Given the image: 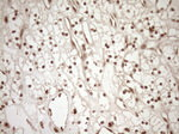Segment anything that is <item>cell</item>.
Listing matches in <instances>:
<instances>
[{
    "mask_svg": "<svg viewBox=\"0 0 179 134\" xmlns=\"http://www.w3.org/2000/svg\"><path fill=\"white\" fill-rule=\"evenodd\" d=\"M121 12H122V17L131 21L135 16H136V12H137V8L133 5V4H127V2H123L122 4V7H121Z\"/></svg>",
    "mask_w": 179,
    "mask_h": 134,
    "instance_id": "cell-1",
    "label": "cell"
},
{
    "mask_svg": "<svg viewBox=\"0 0 179 134\" xmlns=\"http://www.w3.org/2000/svg\"><path fill=\"white\" fill-rule=\"evenodd\" d=\"M126 57V61L131 62V64H139V60H140V53L137 51H131L124 55Z\"/></svg>",
    "mask_w": 179,
    "mask_h": 134,
    "instance_id": "cell-2",
    "label": "cell"
},
{
    "mask_svg": "<svg viewBox=\"0 0 179 134\" xmlns=\"http://www.w3.org/2000/svg\"><path fill=\"white\" fill-rule=\"evenodd\" d=\"M178 2H172L168 5L167 10H166V13H167V18H174V17H178V7H177Z\"/></svg>",
    "mask_w": 179,
    "mask_h": 134,
    "instance_id": "cell-3",
    "label": "cell"
},
{
    "mask_svg": "<svg viewBox=\"0 0 179 134\" xmlns=\"http://www.w3.org/2000/svg\"><path fill=\"white\" fill-rule=\"evenodd\" d=\"M134 95V92H133V89H130L128 86H123L122 89H121V92H120V98H122L124 102H127L129 98L131 97Z\"/></svg>",
    "mask_w": 179,
    "mask_h": 134,
    "instance_id": "cell-4",
    "label": "cell"
},
{
    "mask_svg": "<svg viewBox=\"0 0 179 134\" xmlns=\"http://www.w3.org/2000/svg\"><path fill=\"white\" fill-rule=\"evenodd\" d=\"M149 123H151V126H152V128H153L154 131H158V128H160L165 122H164V120L160 116H153L151 119Z\"/></svg>",
    "mask_w": 179,
    "mask_h": 134,
    "instance_id": "cell-5",
    "label": "cell"
},
{
    "mask_svg": "<svg viewBox=\"0 0 179 134\" xmlns=\"http://www.w3.org/2000/svg\"><path fill=\"white\" fill-rule=\"evenodd\" d=\"M141 101H142V103H143L145 106H147V107H152L154 104L152 95L148 93V92H143V93L141 95Z\"/></svg>",
    "mask_w": 179,
    "mask_h": 134,
    "instance_id": "cell-6",
    "label": "cell"
},
{
    "mask_svg": "<svg viewBox=\"0 0 179 134\" xmlns=\"http://www.w3.org/2000/svg\"><path fill=\"white\" fill-rule=\"evenodd\" d=\"M147 62L149 64V66H151V68H155V67H158L159 65H160V57L156 55V53L153 54L152 56H149V57H147Z\"/></svg>",
    "mask_w": 179,
    "mask_h": 134,
    "instance_id": "cell-7",
    "label": "cell"
},
{
    "mask_svg": "<svg viewBox=\"0 0 179 134\" xmlns=\"http://www.w3.org/2000/svg\"><path fill=\"white\" fill-rule=\"evenodd\" d=\"M154 85L156 86V89H158L159 91H160V90H162V89H165V87L167 86L165 77H156V78H155V80H154Z\"/></svg>",
    "mask_w": 179,
    "mask_h": 134,
    "instance_id": "cell-8",
    "label": "cell"
},
{
    "mask_svg": "<svg viewBox=\"0 0 179 134\" xmlns=\"http://www.w3.org/2000/svg\"><path fill=\"white\" fill-rule=\"evenodd\" d=\"M124 84H126V86H128L130 89H135L136 86H137V81L134 80V78L131 77V76H129V74H126V77H124Z\"/></svg>",
    "mask_w": 179,
    "mask_h": 134,
    "instance_id": "cell-9",
    "label": "cell"
},
{
    "mask_svg": "<svg viewBox=\"0 0 179 134\" xmlns=\"http://www.w3.org/2000/svg\"><path fill=\"white\" fill-rule=\"evenodd\" d=\"M168 5H170L168 1H156L155 2V10L156 11H166Z\"/></svg>",
    "mask_w": 179,
    "mask_h": 134,
    "instance_id": "cell-10",
    "label": "cell"
},
{
    "mask_svg": "<svg viewBox=\"0 0 179 134\" xmlns=\"http://www.w3.org/2000/svg\"><path fill=\"white\" fill-rule=\"evenodd\" d=\"M156 70H158V72H159V76H160V77H166V76L170 73L168 67H167V66H165V65H161V64L156 67Z\"/></svg>",
    "mask_w": 179,
    "mask_h": 134,
    "instance_id": "cell-11",
    "label": "cell"
},
{
    "mask_svg": "<svg viewBox=\"0 0 179 134\" xmlns=\"http://www.w3.org/2000/svg\"><path fill=\"white\" fill-rule=\"evenodd\" d=\"M167 119H170L171 122L178 123V110H177V109H173L172 111H170V113L167 114Z\"/></svg>",
    "mask_w": 179,
    "mask_h": 134,
    "instance_id": "cell-12",
    "label": "cell"
},
{
    "mask_svg": "<svg viewBox=\"0 0 179 134\" xmlns=\"http://www.w3.org/2000/svg\"><path fill=\"white\" fill-rule=\"evenodd\" d=\"M136 103H137V100H136V95L134 93L128 101L126 102V107L129 108V109H135L136 107Z\"/></svg>",
    "mask_w": 179,
    "mask_h": 134,
    "instance_id": "cell-13",
    "label": "cell"
},
{
    "mask_svg": "<svg viewBox=\"0 0 179 134\" xmlns=\"http://www.w3.org/2000/svg\"><path fill=\"white\" fill-rule=\"evenodd\" d=\"M88 27H90V32L92 34V38H93L94 41H98V37H99V35H98V29L96 28V25H94L93 23H91Z\"/></svg>",
    "mask_w": 179,
    "mask_h": 134,
    "instance_id": "cell-14",
    "label": "cell"
},
{
    "mask_svg": "<svg viewBox=\"0 0 179 134\" xmlns=\"http://www.w3.org/2000/svg\"><path fill=\"white\" fill-rule=\"evenodd\" d=\"M77 86H78V90H79V92L82 95V96H87V90L85 89V85H84V83L82 80H80V79H78L77 81Z\"/></svg>",
    "mask_w": 179,
    "mask_h": 134,
    "instance_id": "cell-15",
    "label": "cell"
},
{
    "mask_svg": "<svg viewBox=\"0 0 179 134\" xmlns=\"http://www.w3.org/2000/svg\"><path fill=\"white\" fill-rule=\"evenodd\" d=\"M36 30H37V35H38V36H41L42 38H46V37L49 35V34H48V31H47V29H46L44 27L37 28Z\"/></svg>",
    "mask_w": 179,
    "mask_h": 134,
    "instance_id": "cell-16",
    "label": "cell"
},
{
    "mask_svg": "<svg viewBox=\"0 0 179 134\" xmlns=\"http://www.w3.org/2000/svg\"><path fill=\"white\" fill-rule=\"evenodd\" d=\"M10 35H11V37H16V36H21L19 35V29L18 27H16V25H13V27L10 29Z\"/></svg>",
    "mask_w": 179,
    "mask_h": 134,
    "instance_id": "cell-17",
    "label": "cell"
},
{
    "mask_svg": "<svg viewBox=\"0 0 179 134\" xmlns=\"http://www.w3.org/2000/svg\"><path fill=\"white\" fill-rule=\"evenodd\" d=\"M97 123L101 125V126H105V125H106V115H105V114H102V115L98 116Z\"/></svg>",
    "mask_w": 179,
    "mask_h": 134,
    "instance_id": "cell-18",
    "label": "cell"
},
{
    "mask_svg": "<svg viewBox=\"0 0 179 134\" xmlns=\"http://www.w3.org/2000/svg\"><path fill=\"white\" fill-rule=\"evenodd\" d=\"M153 54H155V52L154 51H151V49H142V54H141V56H143V57H149V56H152Z\"/></svg>",
    "mask_w": 179,
    "mask_h": 134,
    "instance_id": "cell-19",
    "label": "cell"
},
{
    "mask_svg": "<svg viewBox=\"0 0 179 134\" xmlns=\"http://www.w3.org/2000/svg\"><path fill=\"white\" fill-rule=\"evenodd\" d=\"M26 89L29 90V91H34V83H32V80H31V78L30 77H26Z\"/></svg>",
    "mask_w": 179,
    "mask_h": 134,
    "instance_id": "cell-20",
    "label": "cell"
},
{
    "mask_svg": "<svg viewBox=\"0 0 179 134\" xmlns=\"http://www.w3.org/2000/svg\"><path fill=\"white\" fill-rule=\"evenodd\" d=\"M116 104L121 108V109H123V110H126V109H127V107H126V102H124L122 98H118V100L116 101Z\"/></svg>",
    "mask_w": 179,
    "mask_h": 134,
    "instance_id": "cell-21",
    "label": "cell"
},
{
    "mask_svg": "<svg viewBox=\"0 0 179 134\" xmlns=\"http://www.w3.org/2000/svg\"><path fill=\"white\" fill-rule=\"evenodd\" d=\"M10 96H11V93H10V91H8L7 89H5V90L1 91V97H2V100H7Z\"/></svg>",
    "mask_w": 179,
    "mask_h": 134,
    "instance_id": "cell-22",
    "label": "cell"
},
{
    "mask_svg": "<svg viewBox=\"0 0 179 134\" xmlns=\"http://www.w3.org/2000/svg\"><path fill=\"white\" fill-rule=\"evenodd\" d=\"M90 113H91V115H92L93 117H98V116H99V111H98L96 108H91V109H90Z\"/></svg>",
    "mask_w": 179,
    "mask_h": 134,
    "instance_id": "cell-23",
    "label": "cell"
},
{
    "mask_svg": "<svg viewBox=\"0 0 179 134\" xmlns=\"http://www.w3.org/2000/svg\"><path fill=\"white\" fill-rule=\"evenodd\" d=\"M17 97H18V100H19V102L24 100V93H23V91H22V90H19V91H17Z\"/></svg>",
    "mask_w": 179,
    "mask_h": 134,
    "instance_id": "cell-24",
    "label": "cell"
},
{
    "mask_svg": "<svg viewBox=\"0 0 179 134\" xmlns=\"http://www.w3.org/2000/svg\"><path fill=\"white\" fill-rule=\"evenodd\" d=\"M161 119H162V120H165V119L167 120V114H166V113H161Z\"/></svg>",
    "mask_w": 179,
    "mask_h": 134,
    "instance_id": "cell-25",
    "label": "cell"
},
{
    "mask_svg": "<svg viewBox=\"0 0 179 134\" xmlns=\"http://www.w3.org/2000/svg\"><path fill=\"white\" fill-rule=\"evenodd\" d=\"M40 128L42 131H44V123H43V121H40Z\"/></svg>",
    "mask_w": 179,
    "mask_h": 134,
    "instance_id": "cell-26",
    "label": "cell"
}]
</instances>
